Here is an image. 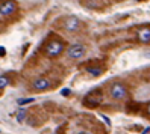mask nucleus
I'll use <instances>...</instances> for the list:
<instances>
[{"mask_svg": "<svg viewBox=\"0 0 150 134\" xmlns=\"http://www.w3.org/2000/svg\"><path fill=\"white\" fill-rule=\"evenodd\" d=\"M44 51H46V54L49 57H58L61 53L64 51V42L59 41V39H52L46 44Z\"/></svg>", "mask_w": 150, "mask_h": 134, "instance_id": "obj_1", "label": "nucleus"}, {"mask_svg": "<svg viewBox=\"0 0 150 134\" xmlns=\"http://www.w3.org/2000/svg\"><path fill=\"white\" fill-rule=\"evenodd\" d=\"M109 96L112 98V100H125V98L127 96V87L123 84V83H112L109 86Z\"/></svg>", "mask_w": 150, "mask_h": 134, "instance_id": "obj_2", "label": "nucleus"}, {"mask_svg": "<svg viewBox=\"0 0 150 134\" xmlns=\"http://www.w3.org/2000/svg\"><path fill=\"white\" fill-rule=\"evenodd\" d=\"M86 53V48L82 44H73L67 48V56L70 59H82Z\"/></svg>", "mask_w": 150, "mask_h": 134, "instance_id": "obj_3", "label": "nucleus"}, {"mask_svg": "<svg viewBox=\"0 0 150 134\" xmlns=\"http://www.w3.org/2000/svg\"><path fill=\"white\" fill-rule=\"evenodd\" d=\"M62 27L67 32H77L82 27V21L76 18V17H67V18L62 21Z\"/></svg>", "mask_w": 150, "mask_h": 134, "instance_id": "obj_4", "label": "nucleus"}, {"mask_svg": "<svg viewBox=\"0 0 150 134\" xmlns=\"http://www.w3.org/2000/svg\"><path fill=\"white\" fill-rule=\"evenodd\" d=\"M17 12V3L14 0H5L0 3V15L3 17H9Z\"/></svg>", "mask_w": 150, "mask_h": 134, "instance_id": "obj_5", "label": "nucleus"}, {"mask_svg": "<svg viewBox=\"0 0 150 134\" xmlns=\"http://www.w3.org/2000/svg\"><path fill=\"white\" fill-rule=\"evenodd\" d=\"M50 86H52V82H50L49 78H46V77H40V78H37V80L32 83V87L35 89V91H38V92L47 91Z\"/></svg>", "mask_w": 150, "mask_h": 134, "instance_id": "obj_6", "label": "nucleus"}, {"mask_svg": "<svg viewBox=\"0 0 150 134\" xmlns=\"http://www.w3.org/2000/svg\"><path fill=\"white\" fill-rule=\"evenodd\" d=\"M137 38H138L139 42L149 44V42H150V27H147V26L141 27V29L137 32Z\"/></svg>", "mask_w": 150, "mask_h": 134, "instance_id": "obj_7", "label": "nucleus"}, {"mask_svg": "<svg viewBox=\"0 0 150 134\" xmlns=\"http://www.w3.org/2000/svg\"><path fill=\"white\" fill-rule=\"evenodd\" d=\"M86 73H90V75H93V77H99L103 73V68L102 66H88Z\"/></svg>", "mask_w": 150, "mask_h": 134, "instance_id": "obj_8", "label": "nucleus"}, {"mask_svg": "<svg viewBox=\"0 0 150 134\" xmlns=\"http://www.w3.org/2000/svg\"><path fill=\"white\" fill-rule=\"evenodd\" d=\"M26 116H28V110H26V109H20V110H18V113H17V121H18L20 124H21V122H24Z\"/></svg>", "mask_w": 150, "mask_h": 134, "instance_id": "obj_9", "label": "nucleus"}, {"mask_svg": "<svg viewBox=\"0 0 150 134\" xmlns=\"http://www.w3.org/2000/svg\"><path fill=\"white\" fill-rule=\"evenodd\" d=\"M9 83H11V82H9V78H8L6 75H0V89L6 87Z\"/></svg>", "mask_w": 150, "mask_h": 134, "instance_id": "obj_10", "label": "nucleus"}, {"mask_svg": "<svg viewBox=\"0 0 150 134\" xmlns=\"http://www.w3.org/2000/svg\"><path fill=\"white\" fill-rule=\"evenodd\" d=\"M33 101H35L33 98H20V100L17 101V103H18L20 105H26V104H32Z\"/></svg>", "mask_w": 150, "mask_h": 134, "instance_id": "obj_11", "label": "nucleus"}, {"mask_svg": "<svg viewBox=\"0 0 150 134\" xmlns=\"http://www.w3.org/2000/svg\"><path fill=\"white\" fill-rule=\"evenodd\" d=\"M70 89H62V91H61V95H64V96H67V95H70Z\"/></svg>", "mask_w": 150, "mask_h": 134, "instance_id": "obj_12", "label": "nucleus"}, {"mask_svg": "<svg viewBox=\"0 0 150 134\" xmlns=\"http://www.w3.org/2000/svg\"><path fill=\"white\" fill-rule=\"evenodd\" d=\"M102 118H103V121H105V122H106V125H111V121L106 118V116H102Z\"/></svg>", "mask_w": 150, "mask_h": 134, "instance_id": "obj_13", "label": "nucleus"}, {"mask_svg": "<svg viewBox=\"0 0 150 134\" xmlns=\"http://www.w3.org/2000/svg\"><path fill=\"white\" fill-rule=\"evenodd\" d=\"M6 54V51H5V48L3 47H0V56H5Z\"/></svg>", "mask_w": 150, "mask_h": 134, "instance_id": "obj_14", "label": "nucleus"}, {"mask_svg": "<svg viewBox=\"0 0 150 134\" xmlns=\"http://www.w3.org/2000/svg\"><path fill=\"white\" fill-rule=\"evenodd\" d=\"M146 110H147V114H149V116H150V103H149V104H147V109H146Z\"/></svg>", "mask_w": 150, "mask_h": 134, "instance_id": "obj_15", "label": "nucleus"}, {"mask_svg": "<svg viewBox=\"0 0 150 134\" xmlns=\"http://www.w3.org/2000/svg\"><path fill=\"white\" fill-rule=\"evenodd\" d=\"M149 133H150V128H146V130H144V133H143V134H149Z\"/></svg>", "mask_w": 150, "mask_h": 134, "instance_id": "obj_16", "label": "nucleus"}, {"mask_svg": "<svg viewBox=\"0 0 150 134\" xmlns=\"http://www.w3.org/2000/svg\"><path fill=\"white\" fill-rule=\"evenodd\" d=\"M81 134H90V133H81Z\"/></svg>", "mask_w": 150, "mask_h": 134, "instance_id": "obj_17", "label": "nucleus"}]
</instances>
